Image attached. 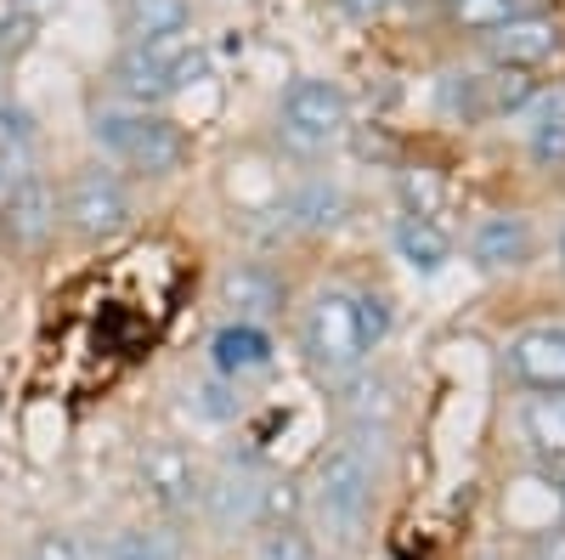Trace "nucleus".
I'll list each match as a JSON object with an SVG mask.
<instances>
[{"label": "nucleus", "mask_w": 565, "mask_h": 560, "mask_svg": "<svg viewBox=\"0 0 565 560\" xmlns=\"http://www.w3.org/2000/svg\"><path fill=\"white\" fill-rule=\"evenodd\" d=\"M373 453H367V431H356V436H340L334 447H328L322 458H317V493H311V504H317V516H322V527L334 532L340 543H356V532H362V521H367V509H373Z\"/></svg>", "instance_id": "f257e3e1"}, {"label": "nucleus", "mask_w": 565, "mask_h": 560, "mask_svg": "<svg viewBox=\"0 0 565 560\" xmlns=\"http://www.w3.org/2000/svg\"><path fill=\"white\" fill-rule=\"evenodd\" d=\"M90 136L141 176H175L186 165V130L148 108H103L90 119Z\"/></svg>", "instance_id": "f03ea898"}, {"label": "nucleus", "mask_w": 565, "mask_h": 560, "mask_svg": "<svg viewBox=\"0 0 565 560\" xmlns=\"http://www.w3.org/2000/svg\"><path fill=\"white\" fill-rule=\"evenodd\" d=\"M300 357L322 380H345L362 368V323H356V295L345 289H317L300 311Z\"/></svg>", "instance_id": "7ed1b4c3"}, {"label": "nucleus", "mask_w": 565, "mask_h": 560, "mask_svg": "<svg viewBox=\"0 0 565 560\" xmlns=\"http://www.w3.org/2000/svg\"><path fill=\"white\" fill-rule=\"evenodd\" d=\"M345 125H351V103L334 80L306 74L282 91V103H277V136L295 154H328L345 136Z\"/></svg>", "instance_id": "20e7f679"}, {"label": "nucleus", "mask_w": 565, "mask_h": 560, "mask_svg": "<svg viewBox=\"0 0 565 560\" xmlns=\"http://www.w3.org/2000/svg\"><path fill=\"white\" fill-rule=\"evenodd\" d=\"M204 74V52H193V45H125V57L114 63V85L119 97L136 103V108H159L164 97H175V91H186Z\"/></svg>", "instance_id": "39448f33"}, {"label": "nucleus", "mask_w": 565, "mask_h": 560, "mask_svg": "<svg viewBox=\"0 0 565 560\" xmlns=\"http://www.w3.org/2000/svg\"><path fill=\"white\" fill-rule=\"evenodd\" d=\"M63 221H68L74 239H85V244L114 239V232L130 221V193H125L119 170H108V165H79V170L68 176V193H63Z\"/></svg>", "instance_id": "423d86ee"}, {"label": "nucleus", "mask_w": 565, "mask_h": 560, "mask_svg": "<svg viewBox=\"0 0 565 560\" xmlns=\"http://www.w3.org/2000/svg\"><path fill=\"white\" fill-rule=\"evenodd\" d=\"M57 232V187L40 170H18L0 199V244L12 255H40Z\"/></svg>", "instance_id": "0eeeda50"}, {"label": "nucleus", "mask_w": 565, "mask_h": 560, "mask_svg": "<svg viewBox=\"0 0 565 560\" xmlns=\"http://www.w3.org/2000/svg\"><path fill=\"white\" fill-rule=\"evenodd\" d=\"M221 306L232 311V323H260L282 311V300H289V284H282V272L271 261H232L221 272V284H215Z\"/></svg>", "instance_id": "6e6552de"}, {"label": "nucleus", "mask_w": 565, "mask_h": 560, "mask_svg": "<svg viewBox=\"0 0 565 560\" xmlns=\"http://www.w3.org/2000/svg\"><path fill=\"white\" fill-rule=\"evenodd\" d=\"M260 487H266V476L249 471V464H221V471L204 482V493H199L204 521L215 532H249V527H260Z\"/></svg>", "instance_id": "1a4fd4ad"}, {"label": "nucleus", "mask_w": 565, "mask_h": 560, "mask_svg": "<svg viewBox=\"0 0 565 560\" xmlns=\"http://www.w3.org/2000/svg\"><path fill=\"white\" fill-rule=\"evenodd\" d=\"M141 487H148V498L159 509H186V504L204 493L193 453L175 447V442H153L148 453H141Z\"/></svg>", "instance_id": "9d476101"}, {"label": "nucleus", "mask_w": 565, "mask_h": 560, "mask_svg": "<svg viewBox=\"0 0 565 560\" xmlns=\"http://www.w3.org/2000/svg\"><path fill=\"white\" fill-rule=\"evenodd\" d=\"M509 368L514 380H526L532 391H565V329L537 323V329L509 340Z\"/></svg>", "instance_id": "9b49d317"}, {"label": "nucleus", "mask_w": 565, "mask_h": 560, "mask_svg": "<svg viewBox=\"0 0 565 560\" xmlns=\"http://www.w3.org/2000/svg\"><path fill=\"white\" fill-rule=\"evenodd\" d=\"M554 45H559V29H554L548 18H532V12L509 18L503 29H492V34H487V52H492L503 68L543 63V57H554Z\"/></svg>", "instance_id": "f8f14e48"}, {"label": "nucleus", "mask_w": 565, "mask_h": 560, "mask_svg": "<svg viewBox=\"0 0 565 560\" xmlns=\"http://www.w3.org/2000/svg\"><path fill=\"white\" fill-rule=\"evenodd\" d=\"M469 250H476V261L487 272H503V266H521L532 255V226L526 215H487L476 226V239H469Z\"/></svg>", "instance_id": "ddd939ff"}, {"label": "nucleus", "mask_w": 565, "mask_h": 560, "mask_svg": "<svg viewBox=\"0 0 565 560\" xmlns=\"http://www.w3.org/2000/svg\"><path fill=\"white\" fill-rule=\"evenodd\" d=\"M210 357H215V368L226 373V380H244V373L271 368V340H266V329H255V323H226V329L210 340Z\"/></svg>", "instance_id": "4468645a"}, {"label": "nucleus", "mask_w": 565, "mask_h": 560, "mask_svg": "<svg viewBox=\"0 0 565 560\" xmlns=\"http://www.w3.org/2000/svg\"><path fill=\"white\" fill-rule=\"evenodd\" d=\"M119 29L130 34V45H170L186 29V0H125Z\"/></svg>", "instance_id": "2eb2a0df"}, {"label": "nucleus", "mask_w": 565, "mask_h": 560, "mask_svg": "<svg viewBox=\"0 0 565 560\" xmlns=\"http://www.w3.org/2000/svg\"><path fill=\"white\" fill-rule=\"evenodd\" d=\"M521 431H526V442H532L537 458L565 464V391H537V397H526Z\"/></svg>", "instance_id": "dca6fc26"}, {"label": "nucleus", "mask_w": 565, "mask_h": 560, "mask_svg": "<svg viewBox=\"0 0 565 560\" xmlns=\"http://www.w3.org/2000/svg\"><path fill=\"white\" fill-rule=\"evenodd\" d=\"M340 413L351 419L356 431H373V419L385 425V413H391V385L380 380V373H345V385H340Z\"/></svg>", "instance_id": "f3484780"}, {"label": "nucleus", "mask_w": 565, "mask_h": 560, "mask_svg": "<svg viewBox=\"0 0 565 560\" xmlns=\"http://www.w3.org/2000/svg\"><path fill=\"white\" fill-rule=\"evenodd\" d=\"M396 250L413 272H441L447 261V239H441V226L436 221H424V215H402L396 221Z\"/></svg>", "instance_id": "a211bd4d"}, {"label": "nucleus", "mask_w": 565, "mask_h": 560, "mask_svg": "<svg viewBox=\"0 0 565 560\" xmlns=\"http://www.w3.org/2000/svg\"><path fill=\"white\" fill-rule=\"evenodd\" d=\"M97 560H181V543L164 527H125L103 543Z\"/></svg>", "instance_id": "6ab92c4d"}, {"label": "nucleus", "mask_w": 565, "mask_h": 560, "mask_svg": "<svg viewBox=\"0 0 565 560\" xmlns=\"http://www.w3.org/2000/svg\"><path fill=\"white\" fill-rule=\"evenodd\" d=\"M249 560H322V554H317V538L300 521H289V527H260Z\"/></svg>", "instance_id": "aec40b11"}, {"label": "nucleus", "mask_w": 565, "mask_h": 560, "mask_svg": "<svg viewBox=\"0 0 565 560\" xmlns=\"http://www.w3.org/2000/svg\"><path fill=\"white\" fill-rule=\"evenodd\" d=\"M526 142H532L537 165H565V103H543V114L526 130Z\"/></svg>", "instance_id": "412c9836"}, {"label": "nucleus", "mask_w": 565, "mask_h": 560, "mask_svg": "<svg viewBox=\"0 0 565 560\" xmlns=\"http://www.w3.org/2000/svg\"><path fill=\"white\" fill-rule=\"evenodd\" d=\"M300 509H306V493L295 482L266 476V487H260V527H289V521H300Z\"/></svg>", "instance_id": "4be33fe9"}, {"label": "nucleus", "mask_w": 565, "mask_h": 560, "mask_svg": "<svg viewBox=\"0 0 565 560\" xmlns=\"http://www.w3.org/2000/svg\"><path fill=\"white\" fill-rule=\"evenodd\" d=\"M340 210H345V199H340V187H328V181H311L306 193L295 199L300 226H334V221H340Z\"/></svg>", "instance_id": "5701e85b"}, {"label": "nucleus", "mask_w": 565, "mask_h": 560, "mask_svg": "<svg viewBox=\"0 0 565 560\" xmlns=\"http://www.w3.org/2000/svg\"><path fill=\"white\" fill-rule=\"evenodd\" d=\"M452 18H458L463 29L492 34V29H503L509 18H521V12H514V0H452Z\"/></svg>", "instance_id": "b1692460"}, {"label": "nucleus", "mask_w": 565, "mask_h": 560, "mask_svg": "<svg viewBox=\"0 0 565 560\" xmlns=\"http://www.w3.org/2000/svg\"><path fill=\"white\" fill-rule=\"evenodd\" d=\"M356 323H362V346L373 351V346H380L385 335H391V300L385 295H356Z\"/></svg>", "instance_id": "393cba45"}, {"label": "nucleus", "mask_w": 565, "mask_h": 560, "mask_svg": "<svg viewBox=\"0 0 565 560\" xmlns=\"http://www.w3.org/2000/svg\"><path fill=\"white\" fill-rule=\"evenodd\" d=\"M29 34H34V18L18 7V0H0V52H18Z\"/></svg>", "instance_id": "a878e982"}, {"label": "nucleus", "mask_w": 565, "mask_h": 560, "mask_svg": "<svg viewBox=\"0 0 565 560\" xmlns=\"http://www.w3.org/2000/svg\"><path fill=\"white\" fill-rule=\"evenodd\" d=\"M29 560H85V549H79V538H68V532H40L34 549H29Z\"/></svg>", "instance_id": "bb28decb"}, {"label": "nucleus", "mask_w": 565, "mask_h": 560, "mask_svg": "<svg viewBox=\"0 0 565 560\" xmlns=\"http://www.w3.org/2000/svg\"><path fill=\"white\" fill-rule=\"evenodd\" d=\"M532 560H565V527H548L532 538Z\"/></svg>", "instance_id": "cd10ccee"}, {"label": "nucleus", "mask_w": 565, "mask_h": 560, "mask_svg": "<svg viewBox=\"0 0 565 560\" xmlns=\"http://www.w3.org/2000/svg\"><path fill=\"white\" fill-rule=\"evenodd\" d=\"M340 7H345V12H356V18H367V12H380L385 0H340Z\"/></svg>", "instance_id": "c85d7f7f"}, {"label": "nucleus", "mask_w": 565, "mask_h": 560, "mask_svg": "<svg viewBox=\"0 0 565 560\" xmlns=\"http://www.w3.org/2000/svg\"><path fill=\"white\" fill-rule=\"evenodd\" d=\"M18 7H23V12H29V18H34V23H40V18H45V12H52V7H57V0H18Z\"/></svg>", "instance_id": "c756f323"}, {"label": "nucleus", "mask_w": 565, "mask_h": 560, "mask_svg": "<svg viewBox=\"0 0 565 560\" xmlns=\"http://www.w3.org/2000/svg\"><path fill=\"white\" fill-rule=\"evenodd\" d=\"M559 527H565V487H559Z\"/></svg>", "instance_id": "7c9ffc66"}, {"label": "nucleus", "mask_w": 565, "mask_h": 560, "mask_svg": "<svg viewBox=\"0 0 565 560\" xmlns=\"http://www.w3.org/2000/svg\"><path fill=\"white\" fill-rule=\"evenodd\" d=\"M7 176H12V170H7V165H0V187H7Z\"/></svg>", "instance_id": "2f4dec72"}, {"label": "nucleus", "mask_w": 565, "mask_h": 560, "mask_svg": "<svg viewBox=\"0 0 565 560\" xmlns=\"http://www.w3.org/2000/svg\"><path fill=\"white\" fill-rule=\"evenodd\" d=\"M559 261H565V232H559Z\"/></svg>", "instance_id": "473e14b6"}]
</instances>
